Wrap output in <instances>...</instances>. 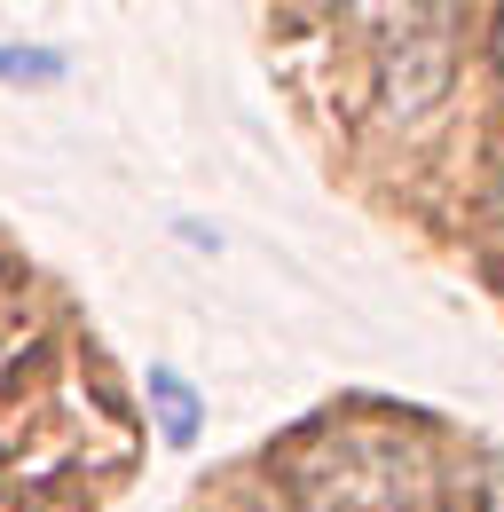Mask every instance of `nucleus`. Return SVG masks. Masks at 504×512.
<instances>
[{
    "mask_svg": "<svg viewBox=\"0 0 504 512\" xmlns=\"http://www.w3.org/2000/svg\"><path fill=\"white\" fill-rule=\"evenodd\" d=\"M292 481L308 512H434V465L402 434H331Z\"/></svg>",
    "mask_w": 504,
    "mask_h": 512,
    "instance_id": "f257e3e1",
    "label": "nucleus"
},
{
    "mask_svg": "<svg viewBox=\"0 0 504 512\" xmlns=\"http://www.w3.org/2000/svg\"><path fill=\"white\" fill-rule=\"evenodd\" d=\"M142 386H150V410H158V426H166V442H174V449H189L197 434H205V402L189 394L182 371L150 363V371H142Z\"/></svg>",
    "mask_w": 504,
    "mask_h": 512,
    "instance_id": "f03ea898",
    "label": "nucleus"
},
{
    "mask_svg": "<svg viewBox=\"0 0 504 512\" xmlns=\"http://www.w3.org/2000/svg\"><path fill=\"white\" fill-rule=\"evenodd\" d=\"M323 8H339L347 24H371V32H402V40H426L434 32V16L449 0H323Z\"/></svg>",
    "mask_w": 504,
    "mask_h": 512,
    "instance_id": "7ed1b4c3",
    "label": "nucleus"
},
{
    "mask_svg": "<svg viewBox=\"0 0 504 512\" xmlns=\"http://www.w3.org/2000/svg\"><path fill=\"white\" fill-rule=\"evenodd\" d=\"M0 79L48 87V79H63V48H0Z\"/></svg>",
    "mask_w": 504,
    "mask_h": 512,
    "instance_id": "20e7f679",
    "label": "nucleus"
},
{
    "mask_svg": "<svg viewBox=\"0 0 504 512\" xmlns=\"http://www.w3.org/2000/svg\"><path fill=\"white\" fill-rule=\"evenodd\" d=\"M497 64H504V8H497Z\"/></svg>",
    "mask_w": 504,
    "mask_h": 512,
    "instance_id": "39448f33",
    "label": "nucleus"
},
{
    "mask_svg": "<svg viewBox=\"0 0 504 512\" xmlns=\"http://www.w3.org/2000/svg\"><path fill=\"white\" fill-rule=\"evenodd\" d=\"M497 229H504V190H497Z\"/></svg>",
    "mask_w": 504,
    "mask_h": 512,
    "instance_id": "423d86ee",
    "label": "nucleus"
}]
</instances>
